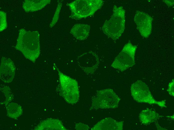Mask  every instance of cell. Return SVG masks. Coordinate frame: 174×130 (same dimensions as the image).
<instances>
[{
	"instance_id": "cell-4",
	"label": "cell",
	"mask_w": 174,
	"mask_h": 130,
	"mask_svg": "<svg viewBox=\"0 0 174 130\" xmlns=\"http://www.w3.org/2000/svg\"><path fill=\"white\" fill-rule=\"evenodd\" d=\"M102 0H76L68 3L71 12L70 18L80 20L93 15L104 4Z\"/></svg>"
},
{
	"instance_id": "cell-12",
	"label": "cell",
	"mask_w": 174,
	"mask_h": 130,
	"mask_svg": "<svg viewBox=\"0 0 174 130\" xmlns=\"http://www.w3.org/2000/svg\"><path fill=\"white\" fill-rule=\"evenodd\" d=\"M36 130H66L62 122L58 119L49 118L41 122L34 128Z\"/></svg>"
},
{
	"instance_id": "cell-7",
	"label": "cell",
	"mask_w": 174,
	"mask_h": 130,
	"mask_svg": "<svg viewBox=\"0 0 174 130\" xmlns=\"http://www.w3.org/2000/svg\"><path fill=\"white\" fill-rule=\"evenodd\" d=\"M137 47L129 41L115 58L111 66L121 72L133 66L135 64V55Z\"/></svg>"
},
{
	"instance_id": "cell-18",
	"label": "cell",
	"mask_w": 174,
	"mask_h": 130,
	"mask_svg": "<svg viewBox=\"0 0 174 130\" xmlns=\"http://www.w3.org/2000/svg\"><path fill=\"white\" fill-rule=\"evenodd\" d=\"M58 4L50 27L51 28L54 26L58 22L59 17V14L62 5V0H58Z\"/></svg>"
},
{
	"instance_id": "cell-14",
	"label": "cell",
	"mask_w": 174,
	"mask_h": 130,
	"mask_svg": "<svg viewBox=\"0 0 174 130\" xmlns=\"http://www.w3.org/2000/svg\"><path fill=\"white\" fill-rule=\"evenodd\" d=\"M51 1L50 0H25L23 2L22 7L26 12H36L42 9Z\"/></svg>"
},
{
	"instance_id": "cell-16",
	"label": "cell",
	"mask_w": 174,
	"mask_h": 130,
	"mask_svg": "<svg viewBox=\"0 0 174 130\" xmlns=\"http://www.w3.org/2000/svg\"><path fill=\"white\" fill-rule=\"evenodd\" d=\"M7 116L11 118L16 119L22 113V106L18 104L11 102L9 103L6 106Z\"/></svg>"
},
{
	"instance_id": "cell-22",
	"label": "cell",
	"mask_w": 174,
	"mask_h": 130,
	"mask_svg": "<svg viewBox=\"0 0 174 130\" xmlns=\"http://www.w3.org/2000/svg\"><path fill=\"white\" fill-rule=\"evenodd\" d=\"M163 1L169 6H173L174 5V0H163Z\"/></svg>"
},
{
	"instance_id": "cell-9",
	"label": "cell",
	"mask_w": 174,
	"mask_h": 130,
	"mask_svg": "<svg viewBox=\"0 0 174 130\" xmlns=\"http://www.w3.org/2000/svg\"><path fill=\"white\" fill-rule=\"evenodd\" d=\"M153 19L146 12L137 10L134 17V20L141 35L148 38L152 33Z\"/></svg>"
},
{
	"instance_id": "cell-21",
	"label": "cell",
	"mask_w": 174,
	"mask_h": 130,
	"mask_svg": "<svg viewBox=\"0 0 174 130\" xmlns=\"http://www.w3.org/2000/svg\"><path fill=\"white\" fill-rule=\"evenodd\" d=\"M75 128L76 130H89L90 128L87 125L79 122L75 124Z\"/></svg>"
},
{
	"instance_id": "cell-10",
	"label": "cell",
	"mask_w": 174,
	"mask_h": 130,
	"mask_svg": "<svg viewBox=\"0 0 174 130\" xmlns=\"http://www.w3.org/2000/svg\"><path fill=\"white\" fill-rule=\"evenodd\" d=\"M16 69L14 62L10 58L2 57L0 68V78L2 81L6 83L11 82L14 78Z\"/></svg>"
},
{
	"instance_id": "cell-8",
	"label": "cell",
	"mask_w": 174,
	"mask_h": 130,
	"mask_svg": "<svg viewBox=\"0 0 174 130\" xmlns=\"http://www.w3.org/2000/svg\"><path fill=\"white\" fill-rule=\"evenodd\" d=\"M77 62L80 68L88 74H93L100 64L98 56L91 51L84 52L79 56L77 58Z\"/></svg>"
},
{
	"instance_id": "cell-15",
	"label": "cell",
	"mask_w": 174,
	"mask_h": 130,
	"mask_svg": "<svg viewBox=\"0 0 174 130\" xmlns=\"http://www.w3.org/2000/svg\"><path fill=\"white\" fill-rule=\"evenodd\" d=\"M163 116L160 115L154 109L147 108L142 110L138 117L141 122L144 125H148Z\"/></svg>"
},
{
	"instance_id": "cell-13",
	"label": "cell",
	"mask_w": 174,
	"mask_h": 130,
	"mask_svg": "<svg viewBox=\"0 0 174 130\" xmlns=\"http://www.w3.org/2000/svg\"><path fill=\"white\" fill-rule=\"evenodd\" d=\"M90 28V26L88 24H76L71 28L70 33L76 39L84 40L88 36Z\"/></svg>"
},
{
	"instance_id": "cell-5",
	"label": "cell",
	"mask_w": 174,
	"mask_h": 130,
	"mask_svg": "<svg viewBox=\"0 0 174 130\" xmlns=\"http://www.w3.org/2000/svg\"><path fill=\"white\" fill-rule=\"evenodd\" d=\"M120 98L112 89L97 91L92 98L90 110L115 108H118Z\"/></svg>"
},
{
	"instance_id": "cell-20",
	"label": "cell",
	"mask_w": 174,
	"mask_h": 130,
	"mask_svg": "<svg viewBox=\"0 0 174 130\" xmlns=\"http://www.w3.org/2000/svg\"><path fill=\"white\" fill-rule=\"evenodd\" d=\"M174 80L173 79L170 82L168 86L167 91L169 94L173 97L174 96Z\"/></svg>"
},
{
	"instance_id": "cell-6",
	"label": "cell",
	"mask_w": 174,
	"mask_h": 130,
	"mask_svg": "<svg viewBox=\"0 0 174 130\" xmlns=\"http://www.w3.org/2000/svg\"><path fill=\"white\" fill-rule=\"evenodd\" d=\"M130 90L133 98L137 102L156 104L162 108L166 107V100L157 101L155 100L147 85L141 80H138L132 84Z\"/></svg>"
},
{
	"instance_id": "cell-19",
	"label": "cell",
	"mask_w": 174,
	"mask_h": 130,
	"mask_svg": "<svg viewBox=\"0 0 174 130\" xmlns=\"http://www.w3.org/2000/svg\"><path fill=\"white\" fill-rule=\"evenodd\" d=\"M0 31L2 32L6 29L7 27L6 13L4 11H0Z\"/></svg>"
},
{
	"instance_id": "cell-3",
	"label": "cell",
	"mask_w": 174,
	"mask_h": 130,
	"mask_svg": "<svg viewBox=\"0 0 174 130\" xmlns=\"http://www.w3.org/2000/svg\"><path fill=\"white\" fill-rule=\"evenodd\" d=\"M54 66L58 72L59 84L56 90L68 103H76L79 100L80 92L77 81L64 74L55 64Z\"/></svg>"
},
{
	"instance_id": "cell-11",
	"label": "cell",
	"mask_w": 174,
	"mask_h": 130,
	"mask_svg": "<svg viewBox=\"0 0 174 130\" xmlns=\"http://www.w3.org/2000/svg\"><path fill=\"white\" fill-rule=\"evenodd\" d=\"M124 121H118L110 117L99 121L91 128L92 130H122Z\"/></svg>"
},
{
	"instance_id": "cell-1",
	"label": "cell",
	"mask_w": 174,
	"mask_h": 130,
	"mask_svg": "<svg viewBox=\"0 0 174 130\" xmlns=\"http://www.w3.org/2000/svg\"><path fill=\"white\" fill-rule=\"evenodd\" d=\"M40 34L37 31H27L22 28L19 34L15 48L26 59L34 63L40 53Z\"/></svg>"
},
{
	"instance_id": "cell-2",
	"label": "cell",
	"mask_w": 174,
	"mask_h": 130,
	"mask_svg": "<svg viewBox=\"0 0 174 130\" xmlns=\"http://www.w3.org/2000/svg\"><path fill=\"white\" fill-rule=\"evenodd\" d=\"M113 14L109 20H106L102 27L104 34L116 41L121 36L125 26V11L122 6L113 7Z\"/></svg>"
},
{
	"instance_id": "cell-17",
	"label": "cell",
	"mask_w": 174,
	"mask_h": 130,
	"mask_svg": "<svg viewBox=\"0 0 174 130\" xmlns=\"http://www.w3.org/2000/svg\"><path fill=\"white\" fill-rule=\"evenodd\" d=\"M0 89L6 97L5 101L3 103V104H5L6 107L9 103L13 99V94L10 88L8 86H4L2 87Z\"/></svg>"
}]
</instances>
